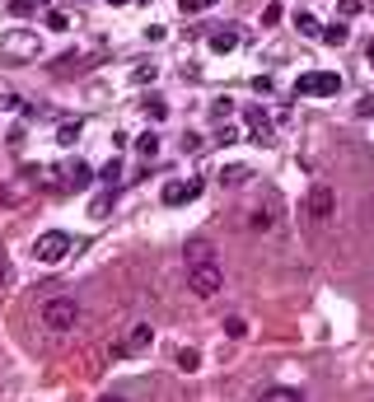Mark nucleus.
<instances>
[{
    "label": "nucleus",
    "instance_id": "f257e3e1",
    "mask_svg": "<svg viewBox=\"0 0 374 402\" xmlns=\"http://www.w3.org/2000/svg\"><path fill=\"white\" fill-rule=\"evenodd\" d=\"M42 56V38L38 33H28V28H10V33H0V61H10V66H28V61H38Z\"/></svg>",
    "mask_w": 374,
    "mask_h": 402
},
{
    "label": "nucleus",
    "instance_id": "f03ea898",
    "mask_svg": "<svg viewBox=\"0 0 374 402\" xmlns=\"http://www.w3.org/2000/svg\"><path fill=\"white\" fill-rule=\"evenodd\" d=\"M42 327L56 332V337L75 332V327H80V304H75L71 295H52L47 304H42Z\"/></svg>",
    "mask_w": 374,
    "mask_h": 402
},
{
    "label": "nucleus",
    "instance_id": "7ed1b4c3",
    "mask_svg": "<svg viewBox=\"0 0 374 402\" xmlns=\"http://www.w3.org/2000/svg\"><path fill=\"white\" fill-rule=\"evenodd\" d=\"M342 94V75L337 71H304L295 80V99H337Z\"/></svg>",
    "mask_w": 374,
    "mask_h": 402
},
{
    "label": "nucleus",
    "instance_id": "20e7f679",
    "mask_svg": "<svg viewBox=\"0 0 374 402\" xmlns=\"http://www.w3.org/2000/svg\"><path fill=\"white\" fill-rule=\"evenodd\" d=\"M71 248H75V239H71L66 229H47V234H38V243H33L28 253H33V262L56 267V262H66V257H71Z\"/></svg>",
    "mask_w": 374,
    "mask_h": 402
},
{
    "label": "nucleus",
    "instance_id": "39448f33",
    "mask_svg": "<svg viewBox=\"0 0 374 402\" xmlns=\"http://www.w3.org/2000/svg\"><path fill=\"white\" fill-rule=\"evenodd\" d=\"M187 290L197 299H215L225 290V271L220 262H201V267H187Z\"/></svg>",
    "mask_w": 374,
    "mask_h": 402
},
{
    "label": "nucleus",
    "instance_id": "423d86ee",
    "mask_svg": "<svg viewBox=\"0 0 374 402\" xmlns=\"http://www.w3.org/2000/svg\"><path fill=\"white\" fill-rule=\"evenodd\" d=\"M304 211L314 215V220H332L337 215V192L327 188V183H314V188L304 192Z\"/></svg>",
    "mask_w": 374,
    "mask_h": 402
},
{
    "label": "nucleus",
    "instance_id": "0eeeda50",
    "mask_svg": "<svg viewBox=\"0 0 374 402\" xmlns=\"http://www.w3.org/2000/svg\"><path fill=\"white\" fill-rule=\"evenodd\" d=\"M201 188H206L201 178H173V183H164L160 201H164V206H183V201H197Z\"/></svg>",
    "mask_w": 374,
    "mask_h": 402
},
{
    "label": "nucleus",
    "instance_id": "6e6552de",
    "mask_svg": "<svg viewBox=\"0 0 374 402\" xmlns=\"http://www.w3.org/2000/svg\"><path fill=\"white\" fill-rule=\"evenodd\" d=\"M243 117H248V140H258V145H271V140H276V136H271V122H267V112H262V108H248Z\"/></svg>",
    "mask_w": 374,
    "mask_h": 402
},
{
    "label": "nucleus",
    "instance_id": "1a4fd4ad",
    "mask_svg": "<svg viewBox=\"0 0 374 402\" xmlns=\"http://www.w3.org/2000/svg\"><path fill=\"white\" fill-rule=\"evenodd\" d=\"M239 42H243V33H239V28H215V33H211V52H215V56L234 52Z\"/></svg>",
    "mask_w": 374,
    "mask_h": 402
},
{
    "label": "nucleus",
    "instance_id": "9d476101",
    "mask_svg": "<svg viewBox=\"0 0 374 402\" xmlns=\"http://www.w3.org/2000/svg\"><path fill=\"white\" fill-rule=\"evenodd\" d=\"M183 257H187V267H201V262H215V248L206 239H192L183 248Z\"/></svg>",
    "mask_w": 374,
    "mask_h": 402
},
{
    "label": "nucleus",
    "instance_id": "9b49d317",
    "mask_svg": "<svg viewBox=\"0 0 374 402\" xmlns=\"http://www.w3.org/2000/svg\"><path fill=\"white\" fill-rule=\"evenodd\" d=\"M89 183H94V168H89L84 160H75L71 168H66V188H75V192H80V188H89Z\"/></svg>",
    "mask_w": 374,
    "mask_h": 402
},
{
    "label": "nucleus",
    "instance_id": "f8f14e48",
    "mask_svg": "<svg viewBox=\"0 0 374 402\" xmlns=\"http://www.w3.org/2000/svg\"><path fill=\"white\" fill-rule=\"evenodd\" d=\"M150 342H155V327H150V323H136V327H132V337H127V351L136 355V351H145V347H150Z\"/></svg>",
    "mask_w": 374,
    "mask_h": 402
},
{
    "label": "nucleus",
    "instance_id": "ddd939ff",
    "mask_svg": "<svg viewBox=\"0 0 374 402\" xmlns=\"http://www.w3.org/2000/svg\"><path fill=\"white\" fill-rule=\"evenodd\" d=\"M248 178H253L248 164H225V168H220V183H225V188H239V183H248Z\"/></svg>",
    "mask_w": 374,
    "mask_h": 402
},
{
    "label": "nucleus",
    "instance_id": "4468645a",
    "mask_svg": "<svg viewBox=\"0 0 374 402\" xmlns=\"http://www.w3.org/2000/svg\"><path fill=\"white\" fill-rule=\"evenodd\" d=\"M258 402H304V393H299V388H290V384H276V388H267Z\"/></svg>",
    "mask_w": 374,
    "mask_h": 402
},
{
    "label": "nucleus",
    "instance_id": "2eb2a0df",
    "mask_svg": "<svg viewBox=\"0 0 374 402\" xmlns=\"http://www.w3.org/2000/svg\"><path fill=\"white\" fill-rule=\"evenodd\" d=\"M80 131H84V122H61V127H56V145L71 150V145L80 140Z\"/></svg>",
    "mask_w": 374,
    "mask_h": 402
},
{
    "label": "nucleus",
    "instance_id": "dca6fc26",
    "mask_svg": "<svg viewBox=\"0 0 374 402\" xmlns=\"http://www.w3.org/2000/svg\"><path fill=\"white\" fill-rule=\"evenodd\" d=\"M173 365H178L183 375H197V370H201V351L183 347V351H178V355H173Z\"/></svg>",
    "mask_w": 374,
    "mask_h": 402
},
{
    "label": "nucleus",
    "instance_id": "f3484780",
    "mask_svg": "<svg viewBox=\"0 0 374 402\" xmlns=\"http://www.w3.org/2000/svg\"><path fill=\"white\" fill-rule=\"evenodd\" d=\"M295 28H299L304 38H323V24L309 14V10H299V14H295Z\"/></svg>",
    "mask_w": 374,
    "mask_h": 402
},
{
    "label": "nucleus",
    "instance_id": "a211bd4d",
    "mask_svg": "<svg viewBox=\"0 0 374 402\" xmlns=\"http://www.w3.org/2000/svg\"><path fill=\"white\" fill-rule=\"evenodd\" d=\"M89 215H94V220H108V215H112V192H99L94 206H89Z\"/></svg>",
    "mask_w": 374,
    "mask_h": 402
},
{
    "label": "nucleus",
    "instance_id": "6ab92c4d",
    "mask_svg": "<svg viewBox=\"0 0 374 402\" xmlns=\"http://www.w3.org/2000/svg\"><path fill=\"white\" fill-rule=\"evenodd\" d=\"M136 150H140L145 160H155V155H160V136H155V131H145L140 140H136Z\"/></svg>",
    "mask_w": 374,
    "mask_h": 402
},
{
    "label": "nucleus",
    "instance_id": "aec40b11",
    "mask_svg": "<svg viewBox=\"0 0 374 402\" xmlns=\"http://www.w3.org/2000/svg\"><path fill=\"white\" fill-rule=\"evenodd\" d=\"M225 332H229L234 342H243V337H248V318H239V314H229V318H225Z\"/></svg>",
    "mask_w": 374,
    "mask_h": 402
},
{
    "label": "nucleus",
    "instance_id": "412c9836",
    "mask_svg": "<svg viewBox=\"0 0 374 402\" xmlns=\"http://www.w3.org/2000/svg\"><path fill=\"white\" fill-rule=\"evenodd\" d=\"M347 38H351V28H347V24H332V28H323V42H332V47H342Z\"/></svg>",
    "mask_w": 374,
    "mask_h": 402
},
{
    "label": "nucleus",
    "instance_id": "4be33fe9",
    "mask_svg": "<svg viewBox=\"0 0 374 402\" xmlns=\"http://www.w3.org/2000/svg\"><path fill=\"white\" fill-rule=\"evenodd\" d=\"M145 117H150V122H164V117H169V103H164V99H145Z\"/></svg>",
    "mask_w": 374,
    "mask_h": 402
},
{
    "label": "nucleus",
    "instance_id": "5701e85b",
    "mask_svg": "<svg viewBox=\"0 0 374 402\" xmlns=\"http://www.w3.org/2000/svg\"><path fill=\"white\" fill-rule=\"evenodd\" d=\"M99 178H103L108 188H117V178H122V164H117V160H108L103 168H99Z\"/></svg>",
    "mask_w": 374,
    "mask_h": 402
},
{
    "label": "nucleus",
    "instance_id": "b1692460",
    "mask_svg": "<svg viewBox=\"0 0 374 402\" xmlns=\"http://www.w3.org/2000/svg\"><path fill=\"white\" fill-rule=\"evenodd\" d=\"M155 75H160V66H155V61H150V66H136V71H132V80H136V84H150Z\"/></svg>",
    "mask_w": 374,
    "mask_h": 402
},
{
    "label": "nucleus",
    "instance_id": "393cba45",
    "mask_svg": "<svg viewBox=\"0 0 374 402\" xmlns=\"http://www.w3.org/2000/svg\"><path fill=\"white\" fill-rule=\"evenodd\" d=\"M38 10V0H10V14H19V19H28Z\"/></svg>",
    "mask_w": 374,
    "mask_h": 402
},
{
    "label": "nucleus",
    "instance_id": "a878e982",
    "mask_svg": "<svg viewBox=\"0 0 374 402\" xmlns=\"http://www.w3.org/2000/svg\"><path fill=\"white\" fill-rule=\"evenodd\" d=\"M47 28H52V33H66V28H71V19H66L61 10H52V14H47Z\"/></svg>",
    "mask_w": 374,
    "mask_h": 402
},
{
    "label": "nucleus",
    "instance_id": "bb28decb",
    "mask_svg": "<svg viewBox=\"0 0 374 402\" xmlns=\"http://www.w3.org/2000/svg\"><path fill=\"white\" fill-rule=\"evenodd\" d=\"M276 19H281V5H276V0H271L267 10H262V24H276Z\"/></svg>",
    "mask_w": 374,
    "mask_h": 402
},
{
    "label": "nucleus",
    "instance_id": "cd10ccee",
    "mask_svg": "<svg viewBox=\"0 0 374 402\" xmlns=\"http://www.w3.org/2000/svg\"><path fill=\"white\" fill-rule=\"evenodd\" d=\"M271 220H276V215H267V211H258V215H253V229H271Z\"/></svg>",
    "mask_w": 374,
    "mask_h": 402
},
{
    "label": "nucleus",
    "instance_id": "c85d7f7f",
    "mask_svg": "<svg viewBox=\"0 0 374 402\" xmlns=\"http://www.w3.org/2000/svg\"><path fill=\"white\" fill-rule=\"evenodd\" d=\"M356 112H360V117H374V94H370V99H360V103H356Z\"/></svg>",
    "mask_w": 374,
    "mask_h": 402
},
{
    "label": "nucleus",
    "instance_id": "c756f323",
    "mask_svg": "<svg viewBox=\"0 0 374 402\" xmlns=\"http://www.w3.org/2000/svg\"><path fill=\"white\" fill-rule=\"evenodd\" d=\"M99 402H127V398H122V393H103Z\"/></svg>",
    "mask_w": 374,
    "mask_h": 402
},
{
    "label": "nucleus",
    "instance_id": "7c9ffc66",
    "mask_svg": "<svg viewBox=\"0 0 374 402\" xmlns=\"http://www.w3.org/2000/svg\"><path fill=\"white\" fill-rule=\"evenodd\" d=\"M108 5H112V10H122V5H132V0H108Z\"/></svg>",
    "mask_w": 374,
    "mask_h": 402
},
{
    "label": "nucleus",
    "instance_id": "2f4dec72",
    "mask_svg": "<svg viewBox=\"0 0 374 402\" xmlns=\"http://www.w3.org/2000/svg\"><path fill=\"white\" fill-rule=\"evenodd\" d=\"M5 276H10V271H5V257H0V286H5Z\"/></svg>",
    "mask_w": 374,
    "mask_h": 402
},
{
    "label": "nucleus",
    "instance_id": "473e14b6",
    "mask_svg": "<svg viewBox=\"0 0 374 402\" xmlns=\"http://www.w3.org/2000/svg\"><path fill=\"white\" fill-rule=\"evenodd\" d=\"M370 66H374V42H370Z\"/></svg>",
    "mask_w": 374,
    "mask_h": 402
},
{
    "label": "nucleus",
    "instance_id": "72a5a7b5",
    "mask_svg": "<svg viewBox=\"0 0 374 402\" xmlns=\"http://www.w3.org/2000/svg\"><path fill=\"white\" fill-rule=\"evenodd\" d=\"M38 5H52V0H38Z\"/></svg>",
    "mask_w": 374,
    "mask_h": 402
}]
</instances>
